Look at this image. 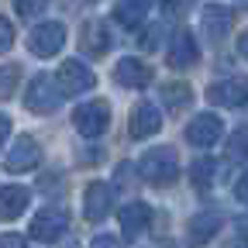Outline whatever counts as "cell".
Here are the masks:
<instances>
[{
	"mask_svg": "<svg viewBox=\"0 0 248 248\" xmlns=\"http://www.w3.org/2000/svg\"><path fill=\"white\" fill-rule=\"evenodd\" d=\"M62 42H66V24H59V21H42V24L31 28V35H28V48L35 55H42V59L55 55L62 48Z\"/></svg>",
	"mask_w": 248,
	"mask_h": 248,
	"instance_id": "277c9868",
	"label": "cell"
},
{
	"mask_svg": "<svg viewBox=\"0 0 248 248\" xmlns=\"http://www.w3.org/2000/svg\"><path fill=\"white\" fill-rule=\"evenodd\" d=\"M162 100L172 107V110H183V107H190L193 100V90L186 86V83H172V86H162Z\"/></svg>",
	"mask_w": 248,
	"mask_h": 248,
	"instance_id": "ffe728a7",
	"label": "cell"
},
{
	"mask_svg": "<svg viewBox=\"0 0 248 248\" xmlns=\"http://www.w3.org/2000/svg\"><path fill=\"white\" fill-rule=\"evenodd\" d=\"M190 7H193V0H162V11L169 17H179V14H186Z\"/></svg>",
	"mask_w": 248,
	"mask_h": 248,
	"instance_id": "cb8c5ba5",
	"label": "cell"
},
{
	"mask_svg": "<svg viewBox=\"0 0 248 248\" xmlns=\"http://www.w3.org/2000/svg\"><path fill=\"white\" fill-rule=\"evenodd\" d=\"M90 248H121V245H117V238H110V234H97V238L90 241Z\"/></svg>",
	"mask_w": 248,
	"mask_h": 248,
	"instance_id": "484cf974",
	"label": "cell"
},
{
	"mask_svg": "<svg viewBox=\"0 0 248 248\" xmlns=\"http://www.w3.org/2000/svg\"><path fill=\"white\" fill-rule=\"evenodd\" d=\"M59 86L52 83V76L48 73H38L35 79L28 83V93H24V107L31 110V114H52L55 107H59Z\"/></svg>",
	"mask_w": 248,
	"mask_h": 248,
	"instance_id": "3957f363",
	"label": "cell"
},
{
	"mask_svg": "<svg viewBox=\"0 0 248 248\" xmlns=\"http://www.w3.org/2000/svg\"><path fill=\"white\" fill-rule=\"evenodd\" d=\"M110 203H114V193L107 183H90L86 193H83V214L86 221H104L110 214Z\"/></svg>",
	"mask_w": 248,
	"mask_h": 248,
	"instance_id": "30bf717a",
	"label": "cell"
},
{
	"mask_svg": "<svg viewBox=\"0 0 248 248\" xmlns=\"http://www.w3.org/2000/svg\"><path fill=\"white\" fill-rule=\"evenodd\" d=\"M55 79H59L55 86H59V93H62V97H79V93H86L93 83H97V79H93V73L83 66V62H76V59L62 62Z\"/></svg>",
	"mask_w": 248,
	"mask_h": 248,
	"instance_id": "5b68a950",
	"label": "cell"
},
{
	"mask_svg": "<svg viewBox=\"0 0 248 248\" xmlns=\"http://www.w3.org/2000/svg\"><path fill=\"white\" fill-rule=\"evenodd\" d=\"M38 162H42V148H38V141L31 135H21L11 145V152H7V169L11 172H28V169H35Z\"/></svg>",
	"mask_w": 248,
	"mask_h": 248,
	"instance_id": "9c48e42d",
	"label": "cell"
},
{
	"mask_svg": "<svg viewBox=\"0 0 248 248\" xmlns=\"http://www.w3.org/2000/svg\"><path fill=\"white\" fill-rule=\"evenodd\" d=\"M66 210H55V207H45L35 214V221H31V238L38 241H59L62 231H66Z\"/></svg>",
	"mask_w": 248,
	"mask_h": 248,
	"instance_id": "ba28073f",
	"label": "cell"
},
{
	"mask_svg": "<svg viewBox=\"0 0 248 248\" xmlns=\"http://www.w3.org/2000/svg\"><path fill=\"white\" fill-rule=\"evenodd\" d=\"M221 138H224V124H221V117H214V114H200V117H193L190 124H186V141H190V145L210 148L214 141H221Z\"/></svg>",
	"mask_w": 248,
	"mask_h": 248,
	"instance_id": "8992f818",
	"label": "cell"
},
{
	"mask_svg": "<svg viewBox=\"0 0 248 248\" xmlns=\"http://www.w3.org/2000/svg\"><path fill=\"white\" fill-rule=\"evenodd\" d=\"M117 221H121L124 238H138V234L148 228V221H152V210L135 200V203H124V207L117 210Z\"/></svg>",
	"mask_w": 248,
	"mask_h": 248,
	"instance_id": "8fae6325",
	"label": "cell"
},
{
	"mask_svg": "<svg viewBox=\"0 0 248 248\" xmlns=\"http://www.w3.org/2000/svg\"><path fill=\"white\" fill-rule=\"evenodd\" d=\"M131 138H148V135H155L162 128V114L155 110L152 104H138L135 110H131Z\"/></svg>",
	"mask_w": 248,
	"mask_h": 248,
	"instance_id": "2e32d148",
	"label": "cell"
},
{
	"mask_svg": "<svg viewBox=\"0 0 248 248\" xmlns=\"http://www.w3.org/2000/svg\"><path fill=\"white\" fill-rule=\"evenodd\" d=\"M0 248H24L21 234H0Z\"/></svg>",
	"mask_w": 248,
	"mask_h": 248,
	"instance_id": "4316f807",
	"label": "cell"
},
{
	"mask_svg": "<svg viewBox=\"0 0 248 248\" xmlns=\"http://www.w3.org/2000/svg\"><path fill=\"white\" fill-rule=\"evenodd\" d=\"M193 62H197V42L186 28H179L172 35V45H169V66L186 69V66H193Z\"/></svg>",
	"mask_w": 248,
	"mask_h": 248,
	"instance_id": "5bb4252c",
	"label": "cell"
},
{
	"mask_svg": "<svg viewBox=\"0 0 248 248\" xmlns=\"http://www.w3.org/2000/svg\"><path fill=\"white\" fill-rule=\"evenodd\" d=\"M221 214L217 210H203V214H197L193 221H190V228H186V238H190V245H207L217 231H221Z\"/></svg>",
	"mask_w": 248,
	"mask_h": 248,
	"instance_id": "4fadbf2b",
	"label": "cell"
},
{
	"mask_svg": "<svg viewBox=\"0 0 248 248\" xmlns=\"http://www.w3.org/2000/svg\"><path fill=\"white\" fill-rule=\"evenodd\" d=\"M228 155L231 159H248V128H238L228 138Z\"/></svg>",
	"mask_w": 248,
	"mask_h": 248,
	"instance_id": "603a6c76",
	"label": "cell"
},
{
	"mask_svg": "<svg viewBox=\"0 0 248 248\" xmlns=\"http://www.w3.org/2000/svg\"><path fill=\"white\" fill-rule=\"evenodd\" d=\"M31 193L24 190V186H4L0 190V221H14V217L24 214Z\"/></svg>",
	"mask_w": 248,
	"mask_h": 248,
	"instance_id": "ac0fdd59",
	"label": "cell"
},
{
	"mask_svg": "<svg viewBox=\"0 0 248 248\" xmlns=\"http://www.w3.org/2000/svg\"><path fill=\"white\" fill-rule=\"evenodd\" d=\"M138 172L145 183L152 186H169L176 176H179V159H176V152L159 145V148H148L141 155V162H138Z\"/></svg>",
	"mask_w": 248,
	"mask_h": 248,
	"instance_id": "6da1fadb",
	"label": "cell"
},
{
	"mask_svg": "<svg viewBox=\"0 0 248 248\" xmlns=\"http://www.w3.org/2000/svg\"><path fill=\"white\" fill-rule=\"evenodd\" d=\"M11 42H14V28H11V21L4 14H0V52H7Z\"/></svg>",
	"mask_w": 248,
	"mask_h": 248,
	"instance_id": "d4e9b609",
	"label": "cell"
},
{
	"mask_svg": "<svg viewBox=\"0 0 248 248\" xmlns=\"http://www.w3.org/2000/svg\"><path fill=\"white\" fill-rule=\"evenodd\" d=\"M17 79H21V66H17V62H11V66H0V100L14 97Z\"/></svg>",
	"mask_w": 248,
	"mask_h": 248,
	"instance_id": "7402d4cb",
	"label": "cell"
},
{
	"mask_svg": "<svg viewBox=\"0 0 248 248\" xmlns=\"http://www.w3.org/2000/svg\"><path fill=\"white\" fill-rule=\"evenodd\" d=\"M152 7V0H117V7H114V21L124 24V28H138L145 21Z\"/></svg>",
	"mask_w": 248,
	"mask_h": 248,
	"instance_id": "d6986e66",
	"label": "cell"
},
{
	"mask_svg": "<svg viewBox=\"0 0 248 248\" xmlns=\"http://www.w3.org/2000/svg\"><path fill=\"white\" fill-rule=\"evenodd\" d=\"M114 79L121 83V86H145L148 79H152V69L145 66L141 59H135V55H128V59H121L117 66H114Z\"/></svg>",
	"mask_w": 248,
	"mask_h": 248,
	"instance_id": "7c38bea8",
	"label": "cell"
},
{
	"mask_svg": "<svg viewBox=\"0 0 248 248\" xmlns=\"http://www.w3.org/2000/svg\"><path fill=\"white\" fill-rule=\"evenodd\" d=\"M238 52H241V55H245V59H248V31H245V35H241V38H238Z\"/></svg>",
	"mask_w": 248,
	"mask_h": 248,
	"instance_id": "4dcf8cb0",
	"label": "cell"
},
{
	"mask_svg": "<svg viewBox=\"0 0 248 248\" xmlns=\"http://www.w3.org/2000/svg\"><path fill=\"white\" fill-rule=\"evenodd\" d=\"M162 248H169V245H162Z\"/></svg>",
	"mask_w": 248,
	"mask_h": 248,
	"instance_id": "1f68e13d",
	"label": "cell"
},
{
	"mask_svg": "<svg viewBox=\"0 0 248 248\" xmlns=\"http://www.w3.org/2000/svg\"><path fill=\"white\" fill-rule=\"evenodd\" d=\"M190 179L197 190H210V183H214V159H197L193 169H190Z\"/></svg>",
	"mask_w": 248,
	"mask_h": 248,
	"instance_id": "44dd1931",
	"label": "cell"
},
{
	"mask_svg": "<svg viewBox=\"0 0 248 248\" xmlns=\"http://www.w3.org/2000/svg\"><path fill=\"white\" fill-rule=\"evenodd\" d=\"M238 200H245L248 203V172L241 176V183H238Z\"/></svg>",
	"mask_w": 248,
	"mask_h": 248,
	"instance_id": "f1b7e54d",
	"label": "cell"
},
{
	"mask_svg": "<svg viewBox=\"0 0 248 248\" xmlns=\"http://www.w3.org/2000/svg\"><path fill=\"white\" fill-rule=\"evenodd\" d=\"M200 21H203V31H207V38L210 42H221L228 35V28H231V11L228 7H217V4H207L200 11Z\"/></svg>",
	"mask_w": 248,
	"mask_h": 248,
	"instance_id": "9a60e30c",
	"label": "cell"
},
{
	"mask_svg": "<svg viewBox=\"0 0 248 248\" xmlns=\"http://www.w3.org/2000/svg\"><path fill=\"white\" fill-rule=\"evenodd\" d=\"M107 121H110V107L107 100H90V104H79L73 110V124L83 138H100L107 131Z\"/></svg>",
	"mask_w": 248,
	"mask_h": 248,
	"instance_id": "7a4b0ae2",
	"label": "cell"
},
{
	"mask_svg": "<svg viewBox=\"0 0 248 248\" xmlns=\"http://www.w3.org/2000/svg\"><path fill=\"white\" fill-rule=\"evenodd\" d=\"M79 48H83L86 55H93V59L107 55V48H110V35H107V28H104L100 21H90V24L83 28V35H79Z\"/></svg>",
	"mask_w": 248,
	"mask_h": 248,
	"instance_id": "e0dca14e",
	"label": "cell"
},
{
	"mask_svg": "<svg viewBox=\"0 0 248 248\" xmlns=\"http://www.w3.org/2000/svg\"><path fill=\"white\" fill-rule=\"evenodd\" d=\"M207 100L217 104V107H241L248 100V79L245 76H234V79H221L207 90Z\"/></svg>",
	"mask_w": 248,
	"mask_h": 248,
	"instance_id": "52a82bcc",
	"label": "cell"
},
{
	"mask_svg": "<svg viewBox=\"0 0 248 248\" xmlns=\"http://www.w3.org/2000/svg\"><path fill=\"white\" fill-rule=\"evenodd\" d=\"M7 135H11V121H7L4 114H0V148L7 145Z\"/></svg>",
	"mask_w": 248,
	"mask_h": 248,
	"instance_id": "83f0119b",
	"label": "cell"
},
{
	"mask_svg": "<svg viewBox=\"0 0 248 248\" xmlns=\"http://www.w3.org/2000/svg\"><path fill=\"white\" fill-rule=\"evenodd\" d=\"M234 228H238V234H241V238H248V214H245V217H238V224H234Z\"/></svg>",
	"mask_w": 248,
	"mask_h": 248,
	"instance_id": "f546056e",
	"label": "cell"
}]
</instances>
